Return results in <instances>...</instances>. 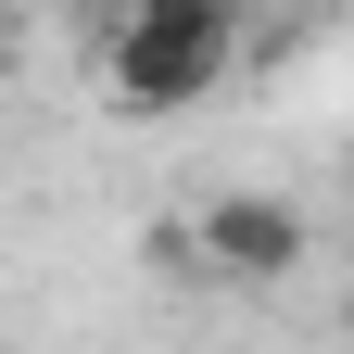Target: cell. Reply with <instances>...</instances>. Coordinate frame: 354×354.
<instances>
[{
    "label": "cell",
    "mask_w": 354,
    "mask_h": 354,
    "mask_svg": "<svg viewBox=\"0 0 354 354\" xmlns=\"http://www.w3.org/2000/svg\"><path fill=\"white\" fill-rule=\"evenodd\" d=\"M342 165H354V127H342Z\"/></svg>",
    "instance_id": "obj_4"
},
{
    "label": "cell",
    "mask_w": 354,
    "mask_h": 354,
    "mask_svg": "<svg viewBox=\"0 0 354 354\" xmlns=\"http://www.w3.org/2000/svg\"><path fill=\"white\" fill-rule=\"evenodd\" d=\"M88 13H102V26H114V13H127V0H88Z\"/></svg>",
    "instance_id": "obj_3"
},
{
    "label": "cell",
    "mask_w": 354,
    "mask_h": 354,
    "mask_svg": "<svg viewBox=\"0 0 354 354\" xmlns=\"http://www.w3.org/2000/svg\"><path fill=\"white\" fill-rule=\"evenodd\" d=\"M228 64H241V13L228 0H127V13L102 26L114 114H190Z\"/></svg>",
    "instance_id": "obj_1"
},
{
    "label": "cell",
    "mask_w": 354,
    "mask_h": 354,
    "mask_svg": "<svg viewBox=\"0 0 354 354\" xmlns=\"http://www.w3.org/2000/svg\"><path fill=\"white\" fill-rule=\"evenodd\" d=\"M304 203H279V190H215L203 203V266L215 279H241V291H266V279H304Z\"/></svg>",
    "instance_id": "obj_2"
}]
</instances>
